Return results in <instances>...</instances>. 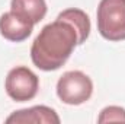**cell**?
I'll return each mask as SVG.
<instances>
[{
	"mask_svg": "<svg viewBox=\"0 0 125 124\" xmlns=\"http://www.w3.org/2000/svg\"><path fill=\"white\" fill-rule=\"evenodd\" d=\"M79 45V34L76 28L57 18L54 22L45 25L31 47L32 63L44 72L58 70L67 62Z\"/></svg>",
	"mask_w": 125,
	"mask_h": 124,
	"instance_id": "1",
	"label": "cell"
},
{
	"mask_svg": "<svg viewBox=\"0 0 125 124\" xmlns=\"http://www.w3.org/2000/svg\"><path fill=\"white\" fill-rule=\"evenodd\" d=\"M97 31L112 42L125 39V0H100L97 6Z\"/></svg>",
	"mask_w": 125,
	"mask_h": 124,
	"instance_id": "2",
	"label": "cell"
},
{
	"mask_svg": "<svg viewBox=\"0 0 125 124\" xmlns=\"http://www.w3.org/2000/svg\"><path fill=\"white\" fill-rule=\"evenodd\" d=\"M92 93V79L80 70H70L62 73L57 82V96L67 105H82L90 99Z\"/></svg>",
	"mask_w": 125,
	"mask_h": 124,
	"instance_id": "3",
	"label": "cell"
},
{
	"mask_svg": "<svg viewBox=\"0 0 125 124\" xmlns=\"http://www.w3.org/2000/svg\"><path fill=\"white\" fill-rule=\"evenodd\" d=\"M4 89L13 101L26 102L36 96L39 89V79L26 66H18L7 73Z\"/></svg>",
	"mask_w": 125,
	"mask_h": 124,
	"instance_id": "4",
	"label": "cell"
},
{
	"mask_svg": "<svg viewBox=\"0 0 125 124\" xmlns=\"http://www.w3.org/2000/svg\"><path fill=\"white\" fill-rule=\"evenodd\" d=\"M60 117L55 112V110L47 107V105H35L31 108H25V110H19L12 112L7 118L6 123L9 124H60Z\"/></svg>",
	"mask_w": 125,
	"mask_h": 124,
	"instance_id": "5",
	"label": "cell"
},
{
	"mask_svg": "<svg viewBox=\"0 0 125 124\" xmlns=\"http://www.w3.org/2000/svg\"><path fill=\"white\" fill-rule=\"evenodd\" d=\"M32 31H33V25L23 21L13 12H6L0 16V34L7 41L22 42L28 39Z\"/></svg>",
	"mask_w": 125,
	"mask_h": 124,
	"instance_id": "6",
	"label": "cell"
},
{
	"mask_svg": "<svg viewBox=\"0 0 125 124\" xmlns=\"http://www.w3.org/2000/svg\"><path fill=\"white\" fill-rule=\"evenodd\" d=\"M10 12L32 25H36L47 15V3L45 0H12Z\"/></svg>",
	"mask_w": 125,
	"mask_h": 124,
	"instance_id": "7",
	"label": "cell"
},
{
	"mask_svg": "<svg viewBox=\"0 0 125 124\" xmlns=\"http://www.w3.org/2000/svg\"><path fill=\"white\" fill-rule=\"evenodd\" d=\"M57 18L70 22L76 28V31L79 34V45H82L89 38V34H90V19H89V16L83 10L76 9V7L65 9Z\"/></svg>",
	"mask_w": 125,
	"mask_h": 124,
	"instance_id": "8",
	"label": "cell"
},
{
	"mask_svg": "<svg viewBox=\"0 0 125 124\" xmlns=\"http://www.w3.org/2000/svg\"><path fill=\"white\" fill-rule=\"evenodd\" d=\"M97 123H125V108L111 105L100 111Z\"/></svg>",
	"mask_w": 125,
	"mask_h": 124,
	"instance_id": "9",
	"label": "cell"
}]
</instances>
